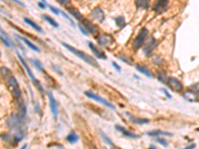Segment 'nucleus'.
<instances>
[{
	"instance_id": "obj_37",
	"label": "nucleus",
	"mask_w": 199,
	"mask_h": 149,
	"mask_svg": "<svg viewBox=\"0 0 199 149\" xmlns=\"http://www.w3.org/2000/svg\"><path fill=\"white\" fill-rule=\"evenodd\" d=\"M79 28H80L81 32L83 33V34H85L86 36H88V35H89V33L87 32V30H86L84 27H83V25H82V24H79Z\"/></svg>"
},
{
	"instance_id": "obj_15",
	"label": "nucleus",
	"mask_w": 199,
	"mask_h": 149,
	"mask_svg": "<svg viewBox=\"0 0 199 149\" xmlns=\"http://www.w3.org/2000/svg\"><path fill=\"white\" fill-rule=\"evenodd\" d=\"M115 129L117 130H119V132H122L123 134V136H126V137H129V138H133V139H137V138H140V136H138V135H137V134H134V133H133L131 131H129L127 129H126L125 127H123V126H121V125H119V124H117L115 126Z\"/></svg>"
},
{
	"instance_id": "obj_9",
	"label": "nucleus",
	"mask_w": 199,
	"mask_h": 149,
	"mask_svg": "<svg viewBox=\"0 0 199 149\" xmlns=\"http://www.w3.org/2000/svg\"><path fill=\"white\" fill-rule=\"evenodd\" d=\"M91 16L93 17V19L97 20L100 23H102L105 20V13L101 7H96L95 9H93L91 12Z\"/></svg>"
},
{
	"instance_id": "obj_28",
	"label": "nucleus",
	"mask_w": 199,
	"mask_h": 149,
	"mask_svg": "<svg viewBox=\"0 0 199 149\" xmlns=\"http://www.w3.org/2000/svg\"><path fill=\"white\" fill-rule=\"evenodd\" d=\"M26 113H27V109H26V106L23 102H20L19 103V116L21 118H24L25 115H26Z\"/></svg>"
},
{
	"instance_id": "obj_24",
	"label": "nucleus",
	"mask_w": 199,
	"mask_h": 149,
	"mask_svg": "<svg viewBox=\"0 0 199 149\" xmlns=\"http://www.w3.org/2000/svg\"><path fill=\"white\" fill-rule=\"evenodd\" d=\"M68 10H69V12L74 16V18H76L77 20H83V16H82V14H81L80 12H79V10H78V9L74 8V7H70V8H69Z\"/></svg>"
},
{
	"instance_id": "obj_40",
	"label": "nucleus",
	"mask_w": 199,
	"mask_h": 149,
	"mask_svg": "<svg viewBox=\"0 0 199 149\" xmlns=\"http://www.w3.org/2000/svg\"><path fill=\"white\" fill-rule=\"evenodd\" d=\"M38 6L40 7L41 9H45V8H46V3H45L44 1L38 2Z\"/></svg>"
},
{
	"instance_id": "obj_11",
	"label": "nucleus",
	"mask_w": 199,
	"mask_h": 149,
	"mask_svg": "<svg viewBox=\"0 0 199 149\" xmlns=\"http://www.w3.org/2000/svg\"><path fill=\"white\" fill-rule=\"evenodd\" d=\"M167 85H169L171 89H173L175 92H180V91H182V88H183L182 84L180 83V81H178L176 78H169L167 81Z\"/></svg>"
},
{
	"instance_id": "obj_3",
	"label": "nucleus",
	"mask_w": 199,
	"mask_h": 149,
	"mask_svg": "<svg viewBox=\"0 0 199 149\" xmlns=\"http://www.w3.org/2000/svg\"><path fill=\"white\" fill-rule=\"evenodd\" d=\"M7 85H8V88H10V91L12 92V95L15 98L19 99V96H21V91H20L19 84H18L16 78L13 76H10L8 79H7Z\"/></svg>"
},
{
	"instance_id": "obj_19",
	"label": "nucleus",
	"mask_w": 199,
	"mask_h": 149,
	"mask_svg": "<svg viewBox=\"0 0 199 149\" xmlns=\"http://www.w3.org/2000/svg\"><path fill=\"white\" fill-rule=\"evenodd\" d=\"M127 115L130 116V122L133 123H136V124H146L149 122V119L147 118H140V117H137V116H133V115H130L127 113Z\"/></svg>"
},
{
	"instance_id": "obj_30",
	"label": "nucleus",
	"mask_w": 199,
	"mask_h": 149,
	"mask_svg": "<svg viewBox=\"0 0 199 149\" xmlns=\"http://www.w3.org/2000/svg\"><path fill=\"white\" fill-rule=\"evenodd\" d=\"M31 62L34 64L35 66V68L40 71V72H44V70H43V67H42V64H41V62H39L38 60H35V59H31ZM45 73V72H44Z\"/></svg>"
},
{
	"instance_id": "obj_27",
	"label": "nucleus",
	"mask_w": 199,
	"mask_h": 149,
	"mask_svg": "<svg viewBox=\"0 0 199 149\" xmlns=\"http://www.w3.org/2000/svg\"><path fill=\"white\" fill-rule=\"evenodd\" d=\"M43 18H44V19H45V20H46V21L48 22L49 24L53 26L54 28H58V27H59L58 23H57V22H56V21H55V20L53 19V18H52V17L48 16V15H44V16H43Z\"/></svg>"
},
{
	"instance_id": "obj_23",
	"label": "nucleus",
	"mask_w": 199,
	"mask_h": 149,
	"mask_svg": "<svg viewBox=\"0 0 199 149\" xmlns=\"http://www.w3.org/2000/svg\"><path fill=\"white\" fill-rule=\"evenodd\" d=\"M136 6L137 9H147L149 6L148 0H140V1H136Z\"/></svg>"
},
{
	"instance_id": "obj_16",
	"label": "nucleus",
	"mask_w": 199,
	"mask_h": 149,
	"mask_svg": "<svg viewBox=\"0 0 199 149\" xmlns=\"http://www.w3.org/2000/svg\"><path fill=\"white\" fill-rule=\"evenodd\" d=\"M15 37H16L17 39L22 40V42L25 43V44H26V46H28V48H30V49H31V50L37 52V53H40V49H39V48L37 47L35 44H33L32 42H30V41H29L27 38H24V37H19V36H17V35L15 36Z\"/></svg>"
},
{
	"instance_id": "obj_35",
	"label": "nucleus",
	"mask_w": 199,
	"mask_h": 149,
	"mask_svg": "<svg viewBox=\"0 0 199 149\" xmlns=\"http://www.w3.org/2000/svg\"><path fill=\"white\" fill-rule=\"evenodd\" d=\"M61 14L63 15V16H64V17H65V18H66V19H67V20H68V21L70 22V24H71V25H72V26H75V24H74V21H73L72 19H71V18H70V17H69V16H68V15H67V14H66L65 12H62V11H61Z\"/></svg>"
},
{
	"instance_id": "obj_6",
	"label": "nucleus",
	"mask_w": 199,
	"mask_h": 149,
	"mask_svg": "<svg viewBox=\"0 0 199 149\" xmlns=\"http://www.w3.org/2000/svg\"><path fill=\"white\" fill-rule=\"evenodd\" d=\"M97 40H98L99 45L104 46V47H108V48H111L112 45L115 44V39L112 38V36L110 34H101L97 38Z\"/></svg>"
},
{
	"instance_id": "obj_7",
	"label": "nucleus",
	"mask_w": 199,
	"mask_h": 149,
	"mask_svg": "<svg viewBox=\"0 0 199 149\" xmlns=\"http://www.w3.org/2000/svg\"><path fill=\"white\" fill-rule=\"evenodd\" d=\"M47 95H48V99H49V103H50V109H51V113L53 114L54 118L56 119L58 117V113H59V109H58V104L56 99L54 98V95L52 94L50 91L47 92Z\"/></svg>"
},
{
	"instance_id": "obj_2",
	"label": "nucleus",
	"mask_w": 199,
	"mask_h": 149,
	"mask_svg": "<svg viewBox=\"0 0 199 149\" xmlns=\"http://www.w3.org/2000/svg\"><path fill=\"white\" fill-rule=\"evenodd\" d=\"M17 57H18V59H19V61L21 62L22 66L24 67V69H25V71H26V73H27V74L29 76V78H30V79H31V81H33V84H34V85H36L37 88H38V91L41 92V94H43V89H42V87H41V84L39 83V81L35 78L34 74L32 73L31 69H30L29 67H28L27 63L25 62V60L23 59V57H22V56H21L19 53H18V52H17Z\"/></svg>"
},
{
	"instance_id": "obj_38",
	"label": "nucleus",
	"mask_w": 199,
	"mask_h": 149,
	"mask_svg": "<svg viewBox=\"0 0 199 149\" xmlns=\"http://www.w3.org/2000/svg\"><path fill=\"white\" fill-rule=\"evenodd\" d=\"M112 67H114V68H115V70L118 71V72H121V71H122V68H121V67H119V66L117 64V63L112 62Z\"/></svg>"
},
{
	"instance_id": "obj_1",
	"label": "nucleus",
	"mask_w": 199,
	"mask_h": 149,
	"mask_svg": "<svg viewBox=\"0 0 199 149\" xmlns=\"http://www.w3.org/2000/svg\"><path fill=\"white\" fill-rule=\"evenodd\" d=\"M62 46L65 47L67 50L71 52V53H73L74 55H76L77 57H79L80 59H82L83 61H85L86 63H88L89 65H91V66H93V67H96V68H98V67H99V64H98L97 60L94 59L92 56H90V55H88L87 53H85V52L78 50V49H76L75 47L71 46L70 44H67V43H64V42L62 43Z\"/></svg>"
},
{
	"instance_id": "obj_36",
	"label": "nucleus",
	"mask_w": 199,
	"mask_h": 149,
	"mask_svg": "<svg viewBox=\"0 0 199 149\" xmlns=\"http://www.w3.org/2000/svg\"><path fill=\"white\" fill-rule=\"evenodd\" d=\"M49 7H50V9H51V11H52V12H53V13H55L56 15H60V14H61V11H60V10H58L57 8H55L54 6H51V5H50V6H49Z\"/></svg>"
},
{
	"instance_id": "obj_21",
	"label": "nucleus",
	"mask_w": 199,
	"mask_h": 149,
	"mask_svg": "<svg viewBox=\"0 0 199 149\" xmlns=\"http://www.w3.org/2000/svg\"><path fill=\"white\" fill-rule=\"evenodd\" d=\"M148 136L151 137H158L160 135H166V136H172V134L170 132H166V131H161V130H152V131H149L146 133Z\"/></svg>"
},
{
	"instance_id": "obj_34",
	"label": "nucleus",
	"mask_w": 199,
	"mask_h": 149,
	"mask_svg": "<svg viewBox=\"0 0 199 149\" xmlns=\"http://www.w3.org/2000/svg\"><path fill=\"white\" fill-rule=\"evenodd\" d=\"M156 141H157V142H158V143H160L161 145H163V146H165V147L167 146V141H166V139L162 138V137H158V138L156 139Z\"/></svg>"
},
{
	"instance_id": "obj_8",
	"label": "nucleus",
	"mask_w": 199,
	"mask_h": 149,
	"mask_svg": "<svg viewBox=\"0 0 199 149\" xmlns=\"http://www.w3.org/2000/svg\"><path fill=\"white\" fill-rule=\"evenodd\" d=\"M156 45H157V41L156 39H155L153 37H151V39H149L147 41V43H146L145 45V47H144V53L145 56H149L151 55L153 50L155 49V47H156Z\"/></svg>"
},
{
	"instance_id": "obj_12",
	"label": "nucleus",
	"mask_w": 199,
	"mask_h": 149,
	"mask_svg": "<svg viewBox=\"0 0 199 149\" xmlns=\"http://www.w3.org/2000/svg\"><path fill=\"white\" fill-rule=\"evenodd\" d=\"M168 1H166V0H158V1H156L155 3V5H153V11L156 13H162L163 11L167 8V6H168Z\"/></svg>"
},
{
	"instance_id": "obj_29",
	"label": "nucleus",
	"mask_w": 199,
	"mask_h": 149,
	"mask_svg": "<svg viewBox=\"0 0 199 149\" xmlns=\"http://www.w3.org/2000/svg\"><path fill=\"white\" fill-rule=\"evenodd\" d=\"M115 23H117L118 27H119V28H123V27H125V26H126V20H125V17H123V16H119V17L115 18Z\"/></svg>"
},
{
	"instance_id": "obj_18",
	"label": "nucleus",
	"mask_w": 199,
	"mask_h": 149,
	"mask_svg": "<svg viewBox=\"0 0 199 149\" xmlns=\"http://www.w3.org/2000/svg\"><path fill=\"white\" fill-rule=\"evenodd\" d=\"M136 69H137L140 73L144 74V76H146V77H148V78H152V77H153L152 72L147 68V67L142 66V65H137V66H136Z\"/></svg>"
},
{
	"instance_id": "obj_25",
	"label": "nucleus",
	"mask_w": 199,
	"mask_h": 149,
	"mask_svg": "<svg viewBox=\"0 0 199 149\" xmlns=\"http://www.w3.org/2000/svg\"><path fill=\"white\" fill-rule=\"evenodd\" d=\"M67 141H68L69 143H71V144H74V143H76L77 141L79 140V137H78V135L75 132H71L68 136H67Z\"/></svg>"
},
{
	"instance_id": "obj_26",
	"label": "nucleus",
	"mask_w": 199,
	"mask_h": 149,
	"mask_svg": "<svg viewBox=\"0 0 199 149\" xmlns=\"http://www.w3.org/2000/svg\"><path fill=\"white\" fill-rule=\"evenodd\" d=\"M118 58L119 60H122L123 63H126V64H127V65H131L133 63V60L131 59L130 57H129V56H126V55L119 54V55H118Z\"/></svg>"
},
{
	"instance_id": "obj_20",
	"label": "nucleus",
	"mask_w": 199,
	"mask_h": 149,
	"mask_svg": "<svg viewBox=\"0 0 199 149\" xmlns=\"http://www.w3.org/2000/svg\"><path fill=\"white\" fill-rule=\"evenodd\" d=\"M23 20H24V22H25L26 24H28L29 26H31V27H32L33 29H35L37 32H39V33H42V32H43V29L41 28L40 26L37 24V23H35V22L33 21V20L29 19V18H27V17H24Z\"/></svg>"
},
{
	"instance_id": "obj_42",
	"label": "nucleus",
	"mask_w": 199,
	"mask_h": 149,
	"mask_svg": "<svg viewBox=\"0 0 199 149\" xmlns=\"http://www.w3.org/2000/svg\"><path fill=\"white\" fill-rule=\"evenodd\" d=\"M195 147V144H190V145H188L187 147H184V148H182V149H194Z\"/></svg>"
},
{
	"instance_id": "obj_14",
	"label": "nucleus",
	"mask_w": 199,
	"mask_h": 149,
	"mask_svg": "<svg viewBox=\"0 0 199 149\" xmlns=\"http://www.w3.org/2000/svg\"><path fill=\"white\" fill-rule=\"evenodd\" d=\"M88 45H89V47H90V49H91V51L93 52L94 55H95L97 58L102 59V60H106L107 59L106 54H105L102 50H100L97 46H95V44H93L92 42H89Z\"/></svg>"
},
{
	"instance_id": "obj_31",
	"label": "nucleus",
	"mask_w": 199,
	"mask_h": 149,
	"mask_svg": "<svg viewBox=\"0 0 199 149\" xmlns=\"http://www.w3.org/2000/svg\"><path fill=\"white\" fill-rule=\"evenodd\" d=\"M100 134H101V135H102V138H103V139L105 140V142H106V143H108V145H110V146L114 147V143H112V140H111L110 138H108V136L106 135V134H105V133H104L103 131H100Z\"/></svg>"
},
{
	"instance_id": "obj_33",
	"label": "nucleus",
	"mask_w": 199,
	"mask_h": 149,
	"mask_svg": "<svg viewBox=\"0 0 199 149\" xmlns=\"http://www.w3.org/2000/svg\"><path fill=\"white\" fill-rule=\"evenodd\" d=\"M0 72H1V74H3L4 77H6V76H10V70H8L7 68H5V67H2L1 69H0Z\"/></svg>"
},
{
	"instance_id": "obj_10",
	"label": "nucleus",
	"mask_w": 199,
	"mask_h": 149,
	"mask_svg": "<svg viewBox=\"0 0 199 149\" xmlns=\"http://www.w3.org/2000/svg\"><path fill=\"white\" fill-rule=\"evenodd\" d=\"M83 25H84V28L87 30L88 33H91V34H96V33L99 32V28L98 26L93 24L91 21L88 20V19H83Z\"/></svg>"
},
{
	"instance_id": "obj_5",
	"label": "nucleus",
	"mask_w": 199,
	"mask_h": 149,
	"mask_svg": "<svg viewBox=\"0 0 199 149\" xmlns=\"http://www.w3.org/2000/svg\"><path fill=\"white\" fill-rule=\"evenodd\" d=\"M85 95H87L89 99H94V100H96V102H100L101 104H104V106H108V107H110V109H115V106H114V104H112V102H108V100L105 99H103V98H101L100 95H96L95 92H90V91H87V92H85Z\"/></svg>"
},
{
	"instance_id": "obj_4",
	"label": "nucleus",
	"mask_w": 199,
	"mask_h": 149,
	"mask_svg": "<svg viewBox=\"0 0 199 149\" xmlns=\"http://www.w3.org/2000/svg\"><path fill=\"white\" fill-rule=\"evenodd\" d=\"M147 34H148V30L146 28H142L140 30V34L137 36V38L134 39V41H133V46L134 50H138L142 46V44L144 43L146 37H147Z\"/></svg>"
},
{
	"instance_id": "obj_13",
	"label": "nucleus",
	"mask_w": 199,
	"mask_h": 149,
	"mask_svg": "<svg viewBox=\"0 0 199 149\" xmlns=\"http://www.w3.org/2000/svg\"><path fill=\"white\" fill-rule=\"evenodd\" d=\"M22 119L23 118H21L19 115H12V116L8 119V121H7V124H8V126L11 128H17L21 125Z\"/></svg>"
},
{
	"instance_id": "obj_43",
	"label": "nucleus",
	"mask_w": 199,
	"mask_h": 149,
	"mask_svg": "<svg viewBox=\"0 0 199 149\" xmlns=\"http://www.w3.org/2000/svg\"><path fill=\"white\" fill-rule=\"evenodd\" d=\"M26 148H27V145L25 144V145H23V146H22V147H21L20 149H26Z\"/></svg>"
},
{
	"instance_id": "obj_39",
	"label": "nucleus",
	"mask_w": 199,
	"mask_h": 149,
	"mask_svg": "<svg viewBox=\"0 0 199 149\" xmlns=\"http://www.w3.org/2000/svg\"><path fill=\"white\" fill-rule=\"evenodd\" d=\"M59 3H60L61 5H64V6H69V5L71 4L70 1H66V0H60Z\"/></svg>"
},
{
	"instance_id": "obj_22",
	"label": "nucleus",
	"mask_w": 199,
	"mask_h": 149,
	"mask_svg": "<svg viewBox=\"0 0 199 149\" xmlns=\"http://www.w3.org/2000/svg\"><path fill=\"white\" fill-rule=\"evenodd\" d=\"M156 78L160 83H163V84H166V85H167L168 79H169V78L167 77L166 73L163 72V71H159V72L156 74Z\"/></svg>"
},
{
	"instance_id": "obj_32",
	"label": "nucleus",
	"mask_w": 199,
	"mask_h": 149,
	"mask_svg": "<svg viewBox=\"0 0 199 149\" xmlns=\"http://www.w3.org/2000/svg\"><path fill=\"white\" fill-rule=\"evenodd\" d=\"M190 91L195 92V94H199V83H196V84H193L192 85H190Z\"/></svg>"
},
{
	"instance_id": "obj_17",
	"label": "nucleus",
	"mask_w": 199,
	"mask_h": 149,
	"mask_svg": "<svg viewBox=\"0 0 199 149\" xmlns=\"http://www.w3.org/2000/svg\"><path fill=\"white\" fill-rule=\"evenodd\" d=\"M197 94H195V92H191L190 89L189 91L185 92L184 94H183V99L187 102H197Z\"/></svg>"
},
{
	"instance_id": "obj_44",
	"label": "nucleus",
	"mask_w": 199,
	"mask_h": 149,
	"mask_svg": "<svg viewBox=\"0 0 199 149\" xmlns=\"http://www.w3.org/2000/svg\"><path fill=\"white\" fill-rule=\"evenodd\" d=\"M148 149H156V148H155V146H153V145H151V147H149Z\"/></svg>"
},
{
	"instance_id": "obj_41",
	"label": "nucleus",
	"mask_w": 199,
	"mask_h": 149,
	"mask_svg": "<svg viewBox=\"0 0 199 149\" xmlns=\"http://www.w3.org/2000/svg\"><path fill=\"white\" fill-rule=\"evenodd\" d=\"M162 92L165 94V95L167 96V99H171V95H169V92H168L166 91V89H162Z\"/></svg>"
}]
</instances>
